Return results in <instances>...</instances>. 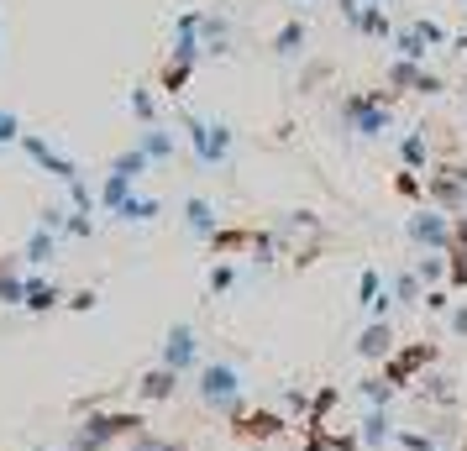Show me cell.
<instances>
[{"label": "cell", "mask_w": 467, "mask_h": 451, "mask_svg": "<svg viewBox=\"0 0 467 451\" xmlns=\"http://www.w3.org/2000/svg\"><path fill=\"white\" fill-rule=\"evenodd\" d=\"M337 388H320L316 399H310V415H305V425H320V420H326V409H337Z\"/></svg>", "instance_id": "obj_28"}, {"label": "cell", "mask_w": 467, "mask_h": 451, "mask_svg": "<svg viewBox=\"0 0 467 451\" xmlns=\"http://www.w3.org/2000/svg\"><path fill=\"white\" fill-rule=\"evenodd\" d=\"M410 241L415 247H431V252H446L451 247V215L446 210H420V215H410Z\"/></svg>", "instance_id": "obj_6"}, {"label": "cell", "mask_w": 467, "mask_h": 451, "mask_svg": "<svg viewBox=\"0 0 467 451\" xmlns=\"http://www.w3.org/2000/svg\"><path fill=\"white\" fill-rule=\"evenodd\" d=\"M394 441H400L404 451H436V441H431V436H420V430H394Z\"/></svg>", "instance_id": "obj_34"}, {"label": "cell", "mask_w": 467, "mask_h": 451, "mask_svg": "<svg viewBox=\"0 0 467 451\" xmlns=\"http://www.w3.org/2000/svg\"><path fill=\"white\" fill-rule=\"evenodd\" d=\"M431 357H436L431 346H404L400 357H389V363H383V378H389V384L400 388L404 378H415V373H420V367L431 363Z\"/></svg>", "instance_id": "obj_9"}, {"label": "cell", "mask_w": 467, "mask_h": 451, "mask_svg": "<svg viewBox=\"0 0 467 451\" xmlns=\"http://www.w3.org/2000/svg\"><path fill=\"white\" fill-rule=\"evenodd\" d=\"M242 388H247V378H242V367L226 363V357L194 367V394H200L205 409H221V415L236 420V415H242Z\"/></svg>", "instance_id": "obj_1"}, {"label": "cell", "mask_w": 467, "mask_h": 451, "mask_svg": "<svg viewBox=\"0 0 467 451\" xmlns=\"http://www.w3.org/2000/svg\"><path fill=\"white\" fill-rule=\"evenodd\" d=\"M446 273H451V283H457V289H467V247H457V258L446 262Z\"/></svg>", "instance_id": "obj_38"}, {"label": "cell", "mask_w": 467, "mask_h": 451, "mask_svg": "<svg viewBox=\"0 0 467 451\" xmlns=\"http://www.w3.org/2000/svg\"><path fill=\"white\" fill-rule=\"evenodd\" d=\"M148 169V152L142 148H131V152H121L116 163H110V173H127V179H137V173Z\"/></svg>", "instance_id": "obj_29"}, {"label": "cell", "mask_w": 467, "mask_h": 451, "mask_svg": "<svg viewBox=\"0 0 467 451\" xmlns=\"http://www.w3.org/2000/svg\"><path fill=\"white\" fill-rule=\"evenodd\" d=\"M26 258L32 262H53V231H47V226H37V231L26 237Z\"/></svg>", "instance_id": "obj_25"}, {"label": "cell", "mask_w": 467, "mask_h": 451, "mask_svg": "<svg viewBox=\"0 0 467 451\" xmlns=\"http://www.w3.org/2000/svg\"><path fill=\"white\" fill-rule=\"evenodd\" d=\"M131 184H137V179H127V173H106V184H100V210L106 215L121 210V205L131 200Z\"/></svg>", "instance_id": "obj_14"}, {"label": "cell", "mask_w": 467, "mask_h": 451, "mask_svg": "<svg viewBox=\"0 0 467 451\" xmlns=\"http://www.w3.org/2000/svg\"><path fill=\"white\" fill-rule=\"evenodd\" d=\"M389 300H394V304H415V300H425L420 279H415V273H400V279H394V289H389Z\"/></svg>", "instance_id": "obj_24"}, {"label": "cell", "mask_w": 467, "mask_h": 451, "mask_svg": "<svg viewBox=\"0 0 467 451\" xmlns=\"http://www.w3.org/2000/svg\"><path fill=\"white\" fill-rule=\"evenodd\" d=\"M383 294H389V289H383V273H379V268H368V273L358 279V304H362V310H373Z\"/></svg>", "instance_id": "obj_20"}, {"label": "cell", "mask_w": 467, "mask_h": 451, "mask_svg": "<svg viewBox=\"0 0 467 451\" xmlns=\"http://www.w3.org/2000/svg\"><path fill=\"white\" fill-rule=\"evenodd\" d=\"M173 394H179V373H169L163 363L148 367V373L137 378V399H142V405H169Z\"/></svg>", "instance_id": "obj_8"}, {"label": "cell", "mask_w": 467, "mask_h": 451, "mask_svg": "<svg viewBox=\"0 0 467 451\" xmlns=\"http://www.w3.org/2000/svg\"><path fill=\"white\" fill-rule=\"evenodd\" d=\"M152 215H163V205H158V200H142V194H131L127 205L116 210V220H127V226H142V220H152Z\"/></svg>", "instance_id": "obj_18"}, {"label": "cell", "mask_w": 467, "mask_h": 451, "mask_svg": "<svg viewBox=\"0 0 467 451\" xmlns=\"http://www.w3.org/2000/svg\"><path fill=\"white\" fill-rule=\"evenodd\" d=\"M362 399H368L373 409H389V399H394V384H389V378H368V384H362Z\"/></svg>", "instance_id": "obj_26"}, {"label": "cell", "mask_w": 467, "mask_h": 451, "mask_svg": "<svg viewBox=\"0 0 467 451\" xmlns=\"http://www.w3.org/2000/svg\"><path fill=\"white\" fill-rule=\"evenodd\" d=\"M200 363H205V357H200V336H194V325L190 321L169 325V336H163V367H169V373H194Z\"/></svg>", "instance_id": "obj_5"}, {"label": "cell", "mask_w": 467, "mask_h": 451, "mask_svg": "<svg viewBox=\"0 0 467 451\" xmlns=\"http://www.w3.org/2000/svg\"><path fill=\"white\" fill-rule=\"evenodd\" d=\"M26 131L22 121H16V110H0V148H11V142H22Z\"/></svg>", "instance_id": "obj_32"}, {"label": "cell", "mask_w": 467, "mask_h": 451, "mask_svg": "<svg viewBox=\"0 0 467 451\" xmlns=\"http://www.w3.org/2000/svg\"><path fill=\"white\" fill-rule=\"evenodd\" d=\"M415 32H420L425 43H436V47H441V43H451V37H446V32H441L436 22H431V16H415Z\"/></svg>", "instance_id": "obj_36"}, {"label": "cell", "mask_w": 467, "mask_h": 451, "mask_svg": "<svg viewBox=\"0 0 467 451\" xmlns=\"http://www.w3.org/2000/svg\"><path fill=\"white\" fill-rule=\"evenodd\" d=\"M68 310H95V304H100V294H95V289H79V294H74V300H64Z\"/></svg>", "instance_id": "obj_39"}, {"label": "cell", "mask_w": 467, "mask_h": 451, "mask_svg": "<svg viewBox=\"0 0 467 451\" xmlns=\"http://www.w3.org/2000/svg\"><path fill=\"white\" fill-rule=\"evenodd\" d=\"M389 352H394V331H389V321H373V325H368V331L358 336V357L389 363Z\"/></svg>", "instance_id": "obj_11"}, {"label": "cell", "mask_w": 467, "mask_h": 451, "mask_svg": "<svg viewBox=\"0 0 467 451\" xmlns=\"http://www.w3.org/2000/svg\"><path fill=\"white\" fill-rule=\"evenodd\" d=\"M352 26H362L368 37H394V26H389V16H383V5H362Z\"/></svg>", "instance_id": "obj_19"}, {"label": "cell", "mask_w": 467, "mask_h": 451, "mask_svg": "<svg viewBox=\"0 0 467 451\" xmlns=\"http://www.w3.org/2000/svg\"><path fill=\"white\" fill-rule=\"evenodd\" d=\"M184 127H190V142H194V158H200V163L221 169V163L232 158L236 131L226 127V121H200V116H184Z\"/></svg>", "instance_id": "obj_3"}, {"label": "cell", "mask_w": 467, "mask_h": 451, "mask_svg": "<svg viewBox=\"0 0 467 451\" xmlns=\"http://www.w3.org/2000/svg\"><path fill=\"white\" fill-rule=\"evenodd\" d=\"M137 148L148 152V163H152V158H169V152H173V137H169L163 127H148V131H142V142H137Z\"/></svg>", "instance_id": "obj_21"}, {"label": "cell", "mask_w": 467, "mask_h": 451, "mask_svg": "<svg viewBox=\"0 0 467 451\" xmlns=\"http://www.w3.org/2000/svg\"><path fill=\"white\" fill-rule=\"evenodd\" d=\"M131 116L142 127H152V89H131Z\"/></svg>", "instance_id": "obj_33"}, {"label": "cell", "mask_w": 467, "mask_h": 451, "mask_svg": "<svg viewBox=\"0 0 467 451\" xmlns=\"http://www.w3.org/2000/svg\"><path fill=\"white\" fill-rule=\"evenodd\" d=\"M0 304H26V279L0 268Z\"/></svg>", "instance_id": "obj_27"}, {"label": "cell", "mask_w": 467, "mask_h": 451, "mask_svg": "<svg viewBox=\"0 0 467 451\" xmlns=\"http://www.w3.org/2000/svg\"><path fill=\"white\" fill-rule=\"evenodd\" d=\"M362 446H389L394 441V420H389V409H368V420H362V436H358Z\"/></svg>", "instance_id": "obj_12"}, {"label": "cell", "mask_w": 467, "mask_h": 451, "mask_svg": "<svg viewBox=\"0 0 467 451\" xmlns=\"http://www.w3.org/2000/svg\"><path fill=\"white\" fill-rule=\"evenodd\" d=\"M441 273H446V262H441V258H420V262H415V279H425V283H436Z\"/></svg>", "instance_id": "obj_37"}, {"label": "cell", "mask_w": 467, "mask_h": 451, "mask_svg": "<svg viewBox=\"0 0 467 451\" xmlns=\"http://www.w3.org/2000/svg\"><path fill=\"white\" fill-rule=\"evenodd\" d=\"M394 53H400V64H420L431 47H425V37L415 26H404V32H394Z\"/></svg>", "instance_id": "obj_17"}, {"label": "cell", "mask_w": 467, "mask_h": 451, "mask_svg": "<svg viewBox=\"0 0 467 451\" xmlns=\"http://www.w3.org/2000/svg\"><path fill=\"white\" fill-rule=\"evenodd\" d=\"M400 158L410 163V169H425V158H431V152H425V137H420V131H415V137H404V142H400Z\"/></svg>", "instance_id": "obj_30"}, {"label": "cell", "mask_w": 467, "mask_h": 451, "mask_svg": "<svg viewBox=\"0 0 467 451\" xmlns=\"http://www.w3.org/2000/svg\"><path fill=\"white\" fill-rule=\"evenodd\" d=\"M341 116H347V127L358 137H383L389 131V95L383 89H362V95H352L341 106Z\"/></svg>", "instance_id": "obj_4"}, {"label": "cell", "mask_w": 467, "mask_h": 451, "mask_svg": "<svg viewBox=\"0 0 467 451\" xmlns=\"http://www.w3.org/2000/svg\"><path fill=\"white\" fill-rule=\"evenodd\" d=\"M362 5H389V0H362Z\"/></svg>", "instance_id": "obj_41"}, {"label": "cell", "mask_w": 467, "mask_h": 451, "mask_svg": "<svg viewBox=\"0 0 467 451\" xmlns=\"http://www.w3.org/2000/svg\"><path fill=\"white\" fill-rule=\"evenodd\" d=\"M431 194H436V200H441V210L451 215V205H462V179H431Z\"/></svg>", "instance_id": "obj_22"}, {"label": "cell", "mask_w": 467, "mask_h": 451, "mask_svg": "<svg viewBox=\"0 0 467 451\" xmlns=\"http://www.w3.org/2000/svg\"><path fill=\"white\" fill-rule=\"evenodd\" d=\"M58 304H64V294H58L47 279H26V310L47 315V310H58Z\"/></svg>", "instance_id": "obj_16"}, {"label": "cell", "mask_w": 467, "mask_h": 451, "mask_svg": "<svg viewBox=\"0 0 467 451\" xmlns=\"http://www.w3.org/2000/svg\"><path fill=\"white\" fill-rule=\"evenodd\" d=\"M389 79H394V89H415V95H441V79H436V74H425L420 64H394V74H389Z\"/></svg>", "instance_id": "obj_10"}, {"label": "cell", "mask_w": 467, "mask_h": 451, "mask_svg": "<svg viewBox=\"0 0 467 451\" xmlns=\"http://www.w3.org/2000/svg\"><path fill=\"white\" fill-rule=\"evenodd\" d=\"M232 283H236V268H232V262H215V273H211V294H226Z\"/></svg>", "instance_id": "obj_35"}, {"label": "cell", "mask_w": 467, "mask_h": 451, "mask_svg": "<svg viewBox=\"0 0 467 451\" xmlns=\"http://www.w3.org/2000/svg\"><path fill=\"white\" fill-rule=\"evenodd\" d=\"M127 451H179V441H163V436H152V430H137Z\"/></svg>", "instance_id": "obj_31"}, {"label": "cell", "mask_w": 467, "mask_h": 451, "mask_svg": "<svg viewBox=\"0 0 467 451\" xmlns=\"http://www.w3.org/2000/svg\"><path fill=\"white\" fill-rule=\"evenodd\" d=\"M22 148H26V158H32L37 169H47L53 179H58V184H74V179H79V169H74V163H68V158H64L58 148H53L47 137H37V131H26Z\"/></svg>", "instance_id": "obj_7"}, {"label": "cell", "mask_w": 467, "mask_h": 451, "mask_svg": "<svg viewBox=\"0 0 467 451\" xmlns=\"http://www.w3.org/2000/svg\"><path fill=\"white\" fill-rule=\"evenodd\" d=\"M451 331L467 342V304H457V310H451Z\"/></svg>", "instance_id": "obj_40"}, {"label": "cell", "mask_w": 467, "mask_h": 451, "mask_svg": "<svg viewBox=\"0 0 467 451\" xmlns=\"http://www.w3.org/2000/svg\"><path fill=\"white\" fill-rule=\"evenodd\" d=\"M137 430H148L142 415H89L85 425L74 430V441H68V446H74V451H106L110 441H121V436L131 441Z\"/></svg>", "instance_id": "obj_2"}, {"label": "cell", "mask_w": 467, "mask_h": 451, "mask_svg": "<svg viewBox=\"0 0 467 451\" xmlns=\"http://www.w3.org/2000/svg\"><path fill=\"white\" fill-rule=\"evenodd\" d=\"M278 430H284V420H278V415H268V409H257V415H236V436L268 441V436H278Z\"/></svg>", "instance_id": "obj_13"}, {"label": "cell", "mask_w": 467, "mask_h": 451, "mask_svg": "<svg viewBox=\"0 0 467 451\" xmlns=\"http://www.w3.org/2000/svg\"><path fill=\"white\" fill-rule=\"evenodd\" d=\"M184 226H190L194 237H211V231H215L211 200H200V194H194V200H184Z\"/></svg>", "instance_id": "obj_15"}, {"label": "cell", "mask_w": 467, "mask_h": 451, "mask_svg": "<svg viewBox=\"0 0 467 451\" xmlns=\"http://www.w3.org/2000/svg\"><path fill=\"white\" fill-rule=\"evenodd\" d=\"M299 47H305V26H299V22H289V26H284V32L274 37V53H278V58H295Z\"/></svg>", "instance_id": "obj_23"}]
</instances>
